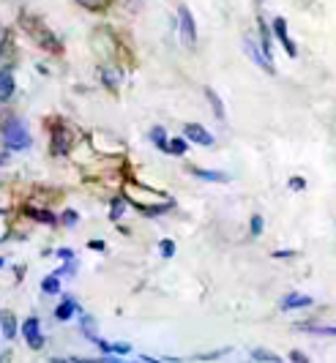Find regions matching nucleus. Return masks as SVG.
<instances>
[{
  "label": "nucleus",
  "instance_id": "20e7f679",
  "mask_svg": "<svg viewBox=\"0 0 336 363\" xmlns=\"http://www.w3.org/2000/svg\"><path fill=\"white\" fill-rule=\"evenodd\" d=\"M184 140L194 143V145H206V147L213 145V137H211L203 126H197V123H186V126H184Z\"/></svg>",
  "mask_w": 336,
  "mask_h": 363
},
{
  "label": "nucleus",
  "instance_id": "aec40b11",
  "mask_svg": "<svg viewBox=\"0 0 336 363\" xmlns=\"http://www.w3.org/2000/svg\"><path fill=\"white\" fill-rule=\"evenodd\" d=\"M290 186H296V191H298L301 186H303V181H301V178H293V181H290Z\"/></svg>",
  "mask_w": 336,
  "mask_h": 363
},
{
  "label": "nucleus",
  "instance_id": "7ed1b4c3",
  "mask_svg": "<svg viewBox=\"0 0 336 363\" xmlns=\"http://www.w3.org/2000/svg\"><path fill=\"white\" fill-rule=\"evenodd\" d=\"M178 19H181V36H184V41L191 47V44L197 41V28H194V17H191V11H189L186 6L178 9Z\"/></svg>",
  "mask_w": 336,
  "mask_h": 363
},
{
  "label": "nucleus",
  "instance_id": "f8f14e48",
  "mask_svg": "<svg viewBox=\"0 0 336 363\" xmlns=\"http://www.w3.org/2000/svg\"><path fill=\"white\" fill-rule=\"evenodd\" d=\"M41 292H47V295H57V292H60V281H57V273L47 276V279L41 281Z\"/></svg>",
  "mask_w": 336,
  "mask_h": 363
},
{
  "label": "nucleus",
  "instance_id": "4be33fe9",
  "mask_svg": "<svg viewBox=\"0 0 336 363\" xmlns=\"http://www.w3.org/2000/svg\"><path fill=\"white\" fill-rule=\"evenodd\" d=\"M3 265H6V259H3V257H0V268H3Z\"/></svg>",
  "mask_w": 336,
  "mask_h": 363
},
{
  "label": "nucleus",
  "instance_id": "412c9836",
  "mask_svg": "<svg viewBox=\"0 0 336 363\" xmlns=\"http://www.w3.org/2000/svg\"><path fill=\"white\" fill-rule=\"evenodd\" d=\"M79 3H85V6H96L99 0H79Z\"/></svg>",
  "mask_w": 336,
  "mask_h": 363
},
{
  "label": "nucleus",
  "instance_id": "f257e3e1",
  "mask_svg": "<svg viewBox=\"0 0 336 363\" xmlns=\"http://www.w3.org/2000/svg\"><path fill=\"white\" fill-rule=\"evenodd\" d=\"M0 137H3V145L9 150H28L30 147V131L19 118H9L0 128Z\"/></svg>",
  "mask_w": 336,
  "mask_h": 363
},
{
  "label": "nucleus",
  "instance_id": "9b49d317",
  "mask_svg": "<svg viewBox=\"0 0 336 363\" xmlns=\"http://www.w3.org/2000/svg\"><path fill=\"white\" fill-rule=\"evenodd\" d=\"M206 96H208V101H211V107H213V112H216V118L224 121V104H222V99L216 96V91H213V88H206Z\"/></svg>",
  "mask_w": 336,
  "mask_h": 363
},
{
  "label": "nucleus",
  "instance_id": "4468645a",
  "mask_svg": "<svg viewBox=\"0 0 336 363\" xmlns=\"http://www.w3.org/2000/svg\"><path fill=\"white\" fill-rule=\"evenodd\" d=\"M28 216L30 218H36V221H44V224H55L57 218L52 216V213H47V211H41V208H30L28 211Z\"/></svg>",
  "mask_w": 336,
  "mask_h": 363
},
{
  "label": "nucleus",
  "instance_id": "dca6fc26",
  "mask_svg": "<svg viewBox=\"0 0 336 363\" xmlns=\"http://www.w3.org/2000/svg\"><path fill=\"white\" fill-rule=\"evenodd\" d=\"M260 233H262V216L254 213V216H252V235H260Z\"/></svg>",
  "mask_w": 336,
  "mask_h": 363
},
{
  "label": "nucleus",
  "instance_id": "a211bd4d",
  "mask_svg": "<svg viewBox=\"0 0 336 363\" xmlns=\"http://www.w3.org/2000/svg\"><path fill=\"white\" fill-rule=\"evenodd\" d=\"M63 221H66V224H74V221H77V213H74V211H69V213L63 216Z\"/></svg>",
  "mask_w": 336,
  "mask_h": 363
},
{
  "label": "nucleus",
  "instance_id": "6ab92c4d",
  "mask_svg": "<svg viewBox=\"0 0 336 363\" xmlns=\"http://www.w3.org/2000/svg\"><path fill=\"white\" fill-rule=\"evenodd\" d=\"M91 249H99V252H101V249H104V243H101V240H91Z\"/></svg>",
  "mask_w": 336,
  "mask_h": 363
},
{
  "label": "nucleus",
  "instance_id": "ddd939ff",
  "mask_svg": "<svg viewBox=\"0 0 336 363\" xmlns=\"http://www.w3.org/2000/svg\"><path fill=\"white\" fill-rule=\"evenodd\" d=\"M189 150V143L184 137H178V140H169L167 143V153H175V156H184Z\"/></svg>",
  "mask_w": 336,
  "mask_h": 363
},
{
  "label": "nucleus",
  "instance_id": "1a4fd4ad",
  "mask_svg": "<svg viewBox=\"0 0 336 363\" xmlns=\"http://www.w3.org/2000/svg\"><path fill=\"white\" fill-rule=\"evenodd\" d=\"M189 172H191V175H197V178H203V181H213V183L230 181L224 172H208V169H200V167H189Z\"/></svg>",
  "mask_w": 336,
  "mask_h": 363
},
{
  "label": "nucleus",
  "instance_id": "f03ea898",
  "mask_svg": "<svg viewBox=\"0 0 336 363\" xmlns=\"http://www.w3.org/2000/svg\"><path fill=\"white\" fill-rule=\"evenodd\" d=\"M22 336H25V342L30 350H41L44 347V333H41V323H38V317H28L25 320V325H22Z\"/></svg>",
  "mask_w": 336,
  "mask_h": 363
},
{
  "label": "nucleus",
  "instance_id": "39448f33",
  "mask_svg": "<svg viewBox=\"0 0 336 363\" xmlns=\"http://www.w3.org/2000/svg\"><path fill=\"white\" fill-rule=\"evenodd\" d=\"M14 88H17L14 72H11L9 66H3V69H0V104H6V101L14 96Z\"/></svg>",
  "mask_w": 336,
  "mask_h": 363
},
{
  "label": "nucleus",
  "instance_id": "2eb2a0df",
  "mask_svg": "<svg viewBox=\"0 0 336 363\" xmlns=\"http://www.w3.org/2000/svg\"><path fill=\"white\" fill-rule=\"evenodd\" d=\"M159 249H162V255L164 257L175 255V243H172V240H162V243H159Z\"/></svg>",
  "mask_w": 336,
  "mask_h": 363
},
{
  "label": "nucleus",
  "instance_id": "423d86ee",
  "mask_svg": "<svg viewBox=\"0 0 336 363\" xmlns=\"http://www.w3.org/2000/svg\"><path fill=\"white\" fill-rule=\"evenodd\" d=\"M0 330H3V339L6 342H11L14 336H17V317L11 314V311H0Z\"/></svg>",
  "mask_w": 336,
  "mask_h": 363
},
{
  "label": "nucleus",
  "instance_id": "9d476101",
  "mask_svg": "<svg viewBox=\"0 0 336 363\" xmlns=\"http://www.w3.org/2000/svg\"><path fill=\"white\" fill-rule=\"evenodd\" d=\"M150 140H153V145L159 147V150H164L167 153V134H164V128L162 126H156V128H150Z\"/></svg>",
  "mask_w": 336,
  "mask_h": 363
},
{
  "label": "nucleus",
  "instance_id": "0eeeda50",
  "mask_svg": "<svg viewBox=\"0 0 336 363\" xmlns=\"http://www.w3.org/2000/svg\"><path fill=\"white\" fill-rule=\"evenodd\" d=\"M274 30H276L279 44H284V47H287V52L296 57V52H298V50H296V44H293V41H290V36H287V22H284V19H276V22H274Z\"/></svg>",
  "mask_w": 336,
  "mask_h": 363
},
{
  "label": "nucleus",
  "instance_id": "6e6552de",
  "mask_svg": "<svg viewBox=\"0 0 336 363\" xmlns=\"http://www.w3.org/2000/svg\"><path fill=\"white\" fill-rule=\"evenodd\" d=\"M74 311H77V301L74 298H66V301L55 309V320L57 323H66V320H72Z\"/></svg>",
  "mask_w": 336,
  "mask_h": 363
},
{
  "label": "nucleus",
  "instance_id": "f3484780",
  "mask_svg": "<svg viewBox=\"0 0 336 363\" xmlns=\"http://www.w3.org/2000/svg\"><path fill=\"white\" fill-rule=\"evenodd\" d=\"M57 257H60V259H72L74 252H72V249H57Z\"/></svg>",
  "mask_w": 336,
  "mask_h": 363
}]
</instances>
